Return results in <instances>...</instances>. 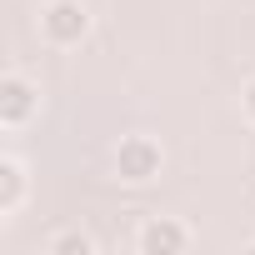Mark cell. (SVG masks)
Segmentation results:
<instances>
[{"label":"cell","mask_w":255,"mask_h":255,"mask_svg":"<svg viewBox=\"0 0 255 255\" xmlns=\"http://www.w3.org/2000/svg\"><path fill=\"white\" fill-rule=\"evenodd\" d=\"M115 170H120V180H150V175L160 170V145H155V140H145V135L120 140Z\"/></svg>","instance_id":"6da1fadb"},{"label":"cell","mask_w":255,"mask_h":255,"mask_svg":"<svg viewBox=\"0 0 255 255\" xmlns=\"http://www.w3.org/2000/svg\"><path fill=\"white\" fill-rule=\"evenodd\" d=\"M45 35H50L55 45L80 40V35H85V10L75 5V0H60V5H50V10H45Z\"/></svg>","instance_id":"7a4b0ae2"},{"label":"cell","mask_w":255,"mask_h":255,"mask_svg":"<svg viewBox=\"0 0 255 255\" xmlns=\"http://www.w3.org/2000/svg\"><path fill=\"white\" fill-rule=\"evenodd\" d=\"M185 240H190V235H185L175 220H150V225L140 230V250H150V255H155V250H160V255H175V250H185Z\"/></svg>","instance_id":"3957f363"},{"label":"cell","mask_w":255,"mask_h":255,"mask_svg":"<svg viewBox=\"0 0 255 255\" xmlns=\"http://www.w3.org/2000/svg\"><path fill=\"white\" fill-rule=\"evenodd\" d=\"M30 105H35V90L25 85V80H5V85H0V120H5V125H20L25 115H30Z\"/></svg>","instance_id":"277c9868"},{"label":"cell","mask_w":255,"mask_h":255,"mask_svg":"<svg viewBox=\"0 0 255 255\" xmlns=\"http://www.w3.org/2000/svg\"><path fill=\"white\" fill-rule=\"evenodd\" d=\"M0 175H5V190H0V210H15V200H20V165H15V160H5V165H0Z\"/></svg>","instance_id":"5b68a950"},{"label":"cell","mask_w":255,"mask_h":255,"mask_svg":"<svg viewBox=\"0 0 255 255\" xmlns=\"http://www.w3.org/2000/svg\"><path fill=\"white\" fill-rule=\"evenodd\" d=\"M50 250H55V255H90V240H85V235H60Z\"/></svg>","instance_id":"8992f818"},{"label":"cell","mask_w":255,"mask_h":255,"mask_svg":"<svg viewBox=\"0 0 255 255\" xmlns=\"http://www.w3.org/2000/svg\"><path fill=\"white\" fill-rule=\"evenodd\" d=\"M245 110H250V115H255V85H250V90H245Z\"/></svg>","instance_id":"52a82bcc"}]
</instances>
